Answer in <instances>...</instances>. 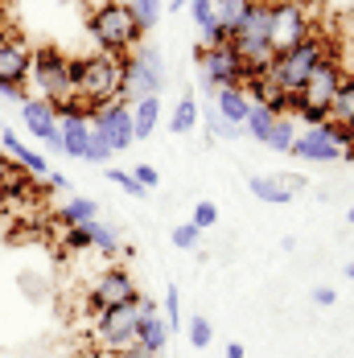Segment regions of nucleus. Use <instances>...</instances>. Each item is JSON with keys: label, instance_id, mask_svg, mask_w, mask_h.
<instances>
[{"label": "nucleus", "instance_id": "obj_1", "mask_svg": "<svg viewBox=\"0 0 354 358\" xmlns=\"http://www.w3.org/2000/svg\"><path fill=\"white\" fill-rule=\"evenodd\" d=\"M71 83H74V99L83 108H91V120L95 111L124 99V58L115 54H87V58H71Z\"/></svg>", "mask_w": 354, "mask_h": 358}, {"label": "nucleus", "instance_id": "obj_2", "mask_svg": "<svg viewBox=\"0 0 354 358\" xmlns=\"http://www.w3.org/2000/svg\"><path fill=\"white\" fill-rule=\"evenodd\" d=\"M330 58H338L334 54V37L318 29V34H309L305 41H297V45H288V50H276V58H272V66H268V78L288 91V95H297L305 83H309V74L318 71L321 62H330Z\"/></svg>", "mask_w": 354, "mask_h": 358}, {"label": "nucleus", "instance_id": "obj_3", "mask_svg": "<svg viewBox=\"0 0 354 358\" xmlns=\"http://www.w3.org/2000/svg\"><path fill=\"white\" fill-rule=\"evenodd\" d=\"M87 34L95 41L99 54H115V58H128L136 45H141V21L132 13V4H111V0H99L87 17Z\"/></svg>", "mask_w": 354, "mask_h": 358}, {"label": "nucleus", "instance_id": "obj_4", "mask_svg": "<svg viewBox=\"0 0 354 358\" xmlns=\"http://www.w3.org/2000/svg\"><path fill=\"white\" fill-rule=\"evenodd\" d=\"M29 83H37L45 103H62L74 99V83H71V58L58 45H37L34 50V66H29Z\"/></svg>", "mask_w": 354, "mask_h": 358}, {"label": "nucleus", "instance_id": "obj_5", "mask_svg": "<svg viewBox=\"0 0 354 358\" xmlns=\"http://www.w3.org/2000/svg\"><path fill=\"white\" fill-rule=\"evenodd\" d=\"M313 17H318V0H276L272 4V50H288L309 34H318L321 25Z\"/></svg>", "mask_w": 354, "mask_h": 358}, {"label": "nucleus", "instance_id": "obj_6", "mask_svg": "<svg viewBox=\"0 0 354 358\" xmlns=\"http://www.w3.org/2000/svg\"><path fill=\"white\" fill-rule=\"evenodd\" d=\"M194 62H198V78H202L206 95H214L218 87H239L243 83V62H239L231 41H222V45H202L198 41Z\"/></svg>", "mask_w": 354, "mask_h": 358}, {"label": "nucleus", "instance_id": "obj_7", "mask_svg": "<svg viewBox=\"0 0 354 358\" xmlns=\"http://www.w3.org/2000/svg\"><path fill=\"white\" fill-rule=\"evenodd\" d=\"M165 87V66H161V54L153 45H136L128 58H124V99L136 103L144 95H157Z\"/></svg>", "mask_w": 354, "mask_h": 358}, {"label": "nucleus", "instance_id": "obj_8", "mask_svg": "<svg viewBox=\"0 0 354 358\" xmlns=\"http://www.w3.org/2000/svg\"><path fill=\"white\" fill-rule=\"evenodd\" d=\"M136 322H141V301L136 305H120V309H104L91 322V342L95 350H124L136 342Z\"/></svg>", "mask_w": 354, "mask_h": 358}, {"label": "nucleus", "instance_id": "obj_9", "mask_svg": "<svg viewBox=\"0 0 354 358\" xmlns=\"http://www.w3.org/2000/svg\"><path fill=\"white\" fill-rule=\"evenodd\" d=\"M136 301H141V288H136V280H132L128 268H104V272L87 285V305H91L95 313L120 309V305H136Z\"/></svg>", "mask_w": 354, "mask_h": 358}, {"label": "nucleus", "instance_id": "obj_10", "mask_svg": "<svg viewBox=\"0 0 354 358\" xmlns=\"http://www.w3.org/2000/svg\"><path fill=\"white\" fill-rule=\"evenodd\" d=\"M342 78H346V71H342V62H338V58L321 62L318 71L309 74V83L297 91V111H305V108L330 111V108H334V95H338V87H342Z\"/></svg>", "mask_w": 354, "mask_h": 358}, {"label": "nucleus", "instance_id": "obj_11", "mask_svg": "<svg viewBox=\"0 0 354 358\" xmlns=\"http://www.w3.org/2000/svg\"><path fill=\"white\" fill-rule=\"evenodd\" d=\"M91 128L111 144V152H124L128 144H136V136H132V103L128 99H115V103L99 108L95 120H91Z\"/></svg>", "mask_w": 354, "mask_h": 358}, {"label": "nucleus", "instance_id": "obj_12", "mask_svg": "<svg viewBox=\"0 0 354 358\" xmlns=\"http://www.w3.org/2000/svg\"><path fill=\"white\" fill-rule=\"evenodd\" d=\"M29 66H34V45L21 34L0 37V87H29Z\"/></svg>", "mask_w": 354, "mask_h": 358}, {"label": "nucleus", "instance_id": "obj_13", "mask_svg": "<svg viewBox=\"0 0 354 358\" xmlns=\"http://www.w3.org/2000/svg\"><path fill=\"white\" fill-rule=\"evenodd\" d=\"M21 115H25V128H29V136H37L41 144H50L54 152H62V141H58V115L54 108L41 99V95H29L25 103H21Z\"/></svg>", "mask_w": 354, "mask_h": 358}, {"label": "nucleus", "instance_id": "obj_14", "mask_svg": "<svg viewBox=\"0 0 354 358\" xmlns=\"http://www.w3.org/2000/svg\"><path fill=\"white\" fill-rule=\"evenodd\" d=\"M297 161H338L342 157V144L334 141V136H325V128H309V132H301L292 148H288Z\"/></svg>", "mask_w": 354, "mask_h": 358}, {"label": "nucleus", "instance_id": "obj_15", "mask_svg": "<svg viewBox=\"0 0 354 358\" xmlns=\"http://www.w3.org/2000/svg\"><path fill=\"white\" fill-rule=\"evenodd\" d=\"M165 342H169V325L157 317V305L153 301H141V322H136V346L148 350V355L157 358L165 350Z\"/></svg>", "mask_w": 354, "mask_h": 358}, {"label": "nucleus", "instance_id": "obj_16", "mask_svg": "<svg viewBox=\"0 0 354 358\" xmlns=\"http://www.w3.org/2000/svg\"><path fill=\"white\" fill-rule=\"evenodd\" d=\"M305 181L301 178H251L248 189L260 198V202H272V206H284V202H292V194L301 189Z\"/></svg>", "mask_w": 354, "mask_h": 358}, {"label": "nucleus", "instance_id": "obj_17", "mask_svg": "<svg viewBox=\"0 0 354 358\" xmlns=\"http://www.w3.org/2000/svg\"><path fill=\"white\" fill-rule=\"evenodd\" d=\"M58 141H62V152L71 157H87V141H91V120L87 115H62L58 120Z\"/></svg>", "mask_w": 354, "mask_h": 358}, {"label": "nucleus", "instance_id": "obj_18", "mask_svg": "<svg viewBox=\"0 0 354 358\" xmlns=\"http://www.w3.org/2000/svg\"><path fill=\"white\" fill-rule=\"evenodd\" d=\"M0 141H4L0 148H4L8 157H13V165H21V169H25L29 178H50V161H45L41 152H34V148H25V144L17 141L13 132H4V128H0Z\"/></svg>", "mask_w": 354, "mask_h": 358}, {"label": "nucleus", "instance_id": "obj_19", "mask_svg": "<svg viewBox=\"0 0 354 358\" xmlns=\"http://www.w3.org/2000/svg\"><path fill=\"white\" fill-rule=\"evenodd\" d=\"M214 111H218L227 124L243 128V120H248V111H251V99L243 95V87H218V91H214Z\"/></svg>", "mask_w": 354, "mask_h": 358}, {"label": "nucleus", "instance_id": "obj_20", "mask_svg": "<svg viewBox=\"0 0 354 358\" xmlns=\"http://www.w3.org/2000/svg\"><path fill=\"white\" fill-rule=\"evenodd\" d=\"M157 120H161V99H157V95L136 99V103H132V136H136V141H148L153 128H157Z\"/></svg>", "mask_w": 354, "mask_h": 358}, {"label": "nucleus", "instance_id": "obj_21", "mask_svg": "<svg viewBox=\"0 0 354 358\" xmlns=\"http://www.w3.org/2000/svg\"><path fill=\"white\" fill-rule=\"evenodd\" d=\"M272 124H276V111L264 108V103H255V108L248 111V120H243V132H248L251 141L268 144V136H272Z\"/></svg>", "mask_w": 354, "mask_h": 358}, {"label": "nucleus", "instance_id": "obj_22", "mask_svg": "<svg viewBox=\"0 0 354 358\" xmlns=\"http://www.w3.org/2000/svg\"><path fill=\"white\" fill-rule=\"evenodd\" d=\"M194 128H198V103H194V95H181V103H177L174 115H169V132L185 136V132H194Z\"/></svg>", "mask_w": 354, "mask_h": 358}, {"label": "nucleus", "instance_id": "obj_23", "mask_svg": "<svg viewBox=\"0 0 354 358\" xmlns=\"http://www.w3.org/2000/svg\"><path fill=\"white\" fill-rule=\"evenodd\" d=\"M91 218H99V206H95L91 198H71V202L62 206L58 222H62V227H78V222H91Z\"/></svg>", "mask_w": 354, "mask_h": 358}, {"label": "nucleus", "instance_id": "obj_24", "mask_svg": "<svg viewBox=\"0 0 354 358\" xmlns=\"http://www.w3.org/2000/svg\"><path fill=\"white\" fill-rule=\"evenodd\" d=\"M330 120L354 124V74L342 78V87H338V95H334V108H330Z\"/></svg>", "mask_w": 354, "mask_h": 358}, {"label": "nucleus", "instance_id": "obj_25", "mask_svg": "<svg viewBox=\"0 0 354 358\" xmlns=\"http://www.w3.org/2000/svg\"><path fill=\"white\" fill-rule=\"evenodd\" d=\"M297 136H301V132H297V115H276V124H272V136H268V148L288 152Z\"/></svg>", "mask_w": 354, "mask_h": 358}, {"label": "nucleus", "instance_id": "obj_26", "mask_svg": "<svg viewBox=\"0 0 354 358\" xmlns=\"http://www.w3.org/2000/svg\"><path fill=\"white\" fill-rule=\"evenodd\" d=\"M87 231H91V248H95V251H104V259H111V255L120 251V239H115V231H111L107 222L91 218V222H87Z\"/></svg>", "mask_w": 354, "mask_h": 358}, {"label": "nucleus", "instance_id": "obj_27", "mask_svg": "<svg viewBox=\"0 0 354 358\" xmlns=\"http://www.w3.org/2000/svg\"><path fill=\"white\" fill-rule=\"evenodd\" d=\"M185 8L194 13V25H198L202 34H211L214 25H218V17H214V0H190Z\"/></svg>", "mask_w": 354, "mask_h": 358}, {"label": "nucleus", "instance_id": "obj_28", "mask_svg": "<svg viewBox=\"0 0 354 358\" xmlns=\"http://www.w3.org/2000/svg\"><path fill=\"white\" fill-rule=\"evenodd\" d=\"M128 4H132V13H136L141 29H153V25L161 21V0H128Z\"/></svg>", "mask_w": 354, "mask_h": 358}, {"label": "nucleus", "instance_id": "obj_29", "mask_svg": "<svg viewBox=\"0 0 354 358\" xmlns=\"http://www.w3.org/2000/svg\"><path fill=\"white\" fill-rule=\"evenodd\" d=\"M190 342H194V350H206L214 342V325L198 313V317H190Z\"/></svg>", "mask_w": 354, "mask_h": 358}, {"label": "nucleus", "instance_id": "obj_30", "mask_svg": "<svg viewBox=\"0 0 354 358\" xmlns=\"http://www.w3.org/2000/svg\"><path fill=\"white\" fill-rule=\"evenodd\" d=\"M111 157H115V152H111V144H107L104 136L95 132V128H91V141H87V157H83V161H91V165H104V161H111Z\"/></svg>", "mask_w": 354, "mask_h": 358}, {"label": "nucleus", "instance_id": "obj_31", "mask_svg": "<svg viewBox=\"0 0 354 358\" xmlns=\"http://www.w3.org/2000/svg\"><path fill=\"white\" fill-rule=\"evenodd\" d=\"M198 239H202V231H198L194 222H181V227L174 231V248H181V251H194Z\"/></svg>", "mask_w": 354, "mask_h": 358}, {"label": "nucleus", "instance_id": "obj_32", "mask_svg": "<svg viewBox=\"0 0 354 358\" xmlns=\"http://www.w3.org/2000/svg\"><path fill=\"white\" fill-rule=\"evenodd\" d=\"M107 178L115 181V185H120V189H124V194H136V198H144V194H148V189H144L141 181L132 178V173H128V169H111V173H107Z\"/></svg>", "mask_w": 354, "mask_h": 358}, {"label": "nucleus", "instance_id": "obj_33", "mask_svg": "<svg viewBox=\"0 0 354 358\" xmlns=\"http://www.w3.org/2000/svg\"><path fill=\"white\" fill-rule=\"evenodd\" d=\"M190 222H194L198 231H202V227H214V222H218V210H214V202H198V206H194V218H190Z\"/></svg>", "mask_w": 354, "mask_h": 358}, {"label": "nucleus", "instance_id": "obj_34", "mask_svg": "<svg viewBox=\"0 0 354 358\" xmlns=\"http://www.w3.org/2000/svg\"><path fill=\"white\" fill-rule=\"evenodd\" d=\"M211 128H214V136H218V141H235V136H243V128H235V124H227V120H222L218 111L211 115Z\"/></svg>", "mask_w": 354, "mask_h": 358}, {"label": "nucleus", "instance_id": "obj_35", "mask_svg": "<svg viewBox=\"0 0 354 358\" xmlns=\"http://www.w3.org/2000/svg\"><path fill=\"white\" fill-rule=\"evenodd\" d=\"M165 313H169V334L174 329H181V305H177V285H169V296H165Z\"/></svg>", "mask_w": 354, "mask_h": 358}, {"label": "nucleus", "instance_id": "obj_36", "mask_svg": "<svg viewBox=\"0 0 354 358\" xmlns=\"http://www.w3.org/2000/svg\"><path fill=\"white\" fill-rule=\"evenodd\" d=\"M334 301H338V292H334L330 285H318V288H313V305H321V309H330Z\"/></svg>", "mask_w": 354, "mask_h": 358}, {"label": "nucleus", "instance_id": "obj_37", "mask_svg": "<svg viewBox=\"0 0 354 358\" xmlns=\"http://www.w3.org/2000/svg\"><path fill=\"white\" fill-rule=\"evenodd\" d=\"M132 178L141 181L144 189H153V185H157V169H153V165H136V173H132Z\"/></svg>", "mask_w": 354, "mask_h": 358}, {"label": "nucleus", "instance_id": "obj_38", "mask_svg": "<svg viewBox=\"0 0 354 358\" xmlns=\"http://www.w3.org/2000/svg\"><path fill=\"white\" fill-rule=\"evenodd\" d=\"M45 181H50V185H54V189H58V194H66V189H71V194H74L71 178H62V173H50V178H45Z\"/></svg>", "mask_w": 354, "mask_h": 358}, {"label": "nucleus", "instance_id": "obj_39", "mask_svg": "<svg viewBox=\"0 0 354 358\" xmlns=\"http://www.w3.org/2000/svg\"><path fill=\"white\" fill-rule=\"evenodd\" d=\"M222 358H248V350H243L239 342H231V346H227V355H222Z\"/></svg>", "mask_w": 354, "mask_h": 358}, {"label": "nucleus", "instance_id": "obj_40", "mask_svg": "<svg viewBox=\"0 0 354 358\" xmlns=\"http://www.w3.org/2000/svg\"><path fill=\"white\" fill-rule=\"evenodd\" d=\"M190 0H169V13H177V8H185Z\"/></svg>", "mask_w": 354, "mask_h": 358}, {"label": "nucleus", "instance_id": "obj_41", "mask_svg": "<svg viewBox=\"0 0 354 358\" xmlns=\"http://www.w3.org/2000/svg\"><path fill=\"white\" fill-rule=\"evenodd\" d=\"M342 157H346V161H354V144H346V148H342Z\"/></svg>", "mask_w": 354, "mask_h": 358}, {"label": "nucleus", "instance_id": "obj_42", "mask_svg": "<svg viewBox=\"0 0 354 358\" xmlns=\"http://www.w3.org/2000/svg\"><path fill=\"white\" fill-rule=\"evenodd\" d=\"M346 276H351V280H354V259H351V264H346Z\"/></svg>", "mask_w": 354, "mask_h": 358}, {"label": "nucleus", "instance_id": "obj_43", "mask_svg": "<svg viewBox=\"0 0 354 358\" xmlns=\"http://www.w3.org/2000/svg\"><path fill=\"white\" fill-rule=\"evenodd\" d=\"M346 222H351V227H354V206H351V215H346Z\"/></svg>", "mask_w": 354, "mask_h": 358}, {"label": "nucleus", "instance_id": "obj_44", "mask_svg": "<svg viewBox=\"0 0 354 358\" xmlns=\"http://www.w3.org/2000/svg\"><path fill=\"white\" fill-rule=\"evenodd\" d=\"M95 4H99V0H95ZM111 4H128V0H111Z\"/></svg>", "mask_w": 354, "mask_h": 358}]
</instances>
